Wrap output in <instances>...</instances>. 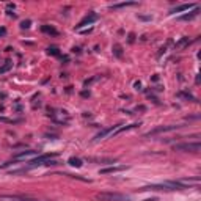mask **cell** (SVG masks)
Segmentation results:
<instances>
[{
	"instance_id": "6da1fadb",
	"label": "cell",
	"mask_w": 201,
	"mask_h": 201,
	"mask_svg": "<svg viewBox=\"0 0 201 201\" xmlns=\"http://www.w3.org/2000/svg\"><path fill=\"white\" fill-rule=\"evenodd\" d=\"M98 201H127V197L118 192H100L96 193Z\"/></svg>"
},
{
	"instance_id": "7a4b0ae2",
	"label": "cell",
	"mask_w": 201,
	"mask_h": 201,
	"mask_svg": "<svg viewBox=\"0 0 201 201\" xmlns=\"http://www.w3.org/2000/svg\"><path fill=\"white\" fill-rule=\"evenodd\" d=\"M200 149H201L200 142H189V143L175 145V151H184V153H198Z\"/></svg>"
},
{
	"instance_id": "3957f363",
	"label": "cell",
	"mask_w": 201,
	"mask_h": 201,
	"mask_svg": "<svg viewBox=\"0 0 201 201\" xmlns=\"http://www.w3.org/2000/svg\"><path fill=\"white\" fill-rule=\"evenodd\" d=\"M57 153H50V154H43V156H40V157H36V159H33V160H30L29 162V165L25 167L27 170H30V168H35V167H40V165H44L47 160H50L52 157H57Z\"/></svg>"
},
{
	"instance_id": "277c9868",
	"label": "cell",
	"mask_w": 201,
	"mask_h": 201,
	"mask_svg": "<svg viewBox=\"0 0 201 201\" xmlns=\"http://www.w3.org/2000/svg\"><path fill=\"white\" fill-rule=\"evenodd\" d=\"M179 124H171V126H159V127H156V129H153L151 132L146 134V137H151V135H157V134H162V132H170V131H175V129H179Z\"/></svg>"
},
{
	"instance_id": "5b68a950",
	"label": "cell",
	"mask_w": 201,
	"mask_h": 201,
	"mask_svg": "<svg viewBox=\"0 0 201 201\" xmlns=\"http://www.w3.org/2000/svg\"><path fill=\"white\" fill-rule=\"evenodd\" d=\"M0 201H36L25 195H0Z\"/></svg>"
},
{
	"instance_id": "8992f818",
	"label": "cell",
	"mask_w": 201,
	"mask_h": 201,
	"mask_svg": "<svg viewBox=\"0 0 201 201\" xmlns=\"http://www.w3.org/2000/svg\"><path fill=\"white\" fill-rule=\"evenodd\" d=\"M96 19H98V14L90 13V14H88V16H85V18H83V19L79 22V25H76V29H77V30H80L82 27H85L87 24H91V22H94Z\"/></svg>"
},
{
	"instance_id": "52a82bcc",
	"label": "cell",
	"mask_w": 201,
	"mask_h": 201,
	"mask_svg": "<svg viewBox=\"0 0 201 201\" xmlns=\"http://www.w3.org/2000/svg\"><path fill=\"white\" fill-rule=\"evenodd\" d=\"M127 167L124 165H116V167H109V168H102V170H99L100 175H112V173H118V171H123V170H126Z\"/></svg>"
},
{
	"instance_id": "ba28073f",
	"label": "cell",
	"mask_w": 201,
	"mask_h": 201,
	"mask_svg": "<svg viewBox=\"0 0 201 201\" xmlns=\"http://www.w3.org/2000/svg\"><path fill=\"white\" fill-rule=\"evenodd\" d=\"M118 126H113V127H109V129H104V131H100L96 137H94V140H100V138H104V137H107V135H112V132H113L115 129Z\"/></svg>"
},
{
	"instance_id": "9c48e42d",
	"label": "cell",
	"mask_w": 201,
	"mask_h": 201,
	"mask_svg": "<svg viewBox=\"0 0 201 201\" xmlns=\"http://www.w3.org/2000/svg\"><path fill=\"white\" fill-rule=\"evenodd\" d=\"M192 8H197V5L195 3H186V5H181V7H178L175 10H171V13H181V11H189Z\"/></svg>"
},
{
	"instance_id": "30bf717a",
	"label": "cell",
	"mask_w": 201,
	"mask_h": 201,
	"mask_svg": "<svg viewBox=\"0 0 201 201\" xmlns=\"http://www.w3.org/2000/svg\"><path fill=\"white\" fill-rule=\"evenodd\" d=\"M36 153L35 151H24V153H21L18 154L16 157L13 159V162H18V160H22V159H27V157H32V156H35Z\"/></svg>"
},
{
	"instance_id": "8fae6325",
	"label": "cell",
	"mask_w": 201,
	"mask_h": 201,
	"mask_svg": "<svg viewBox=\"0 0 201 201\" xmlns=\"http://www.w3.org/2000/svg\"><path fill=\"white\" fill-rule=\"evenodd\" d=\"M198 13H200V8L197 7V8H195V10L192 11V13H189V14H184V16H181L179 19H181V21H190V19H193V18H195V16H197Z\"/></svg>"
},
{
	"instance_id": "7c38bea8",
	"label": "cell",
	"mask_w": 201,
	"mask_h": 201,
	"mask_svg": "<svg viewBox=\"0 0 201 201\" xmlns=\"http://www.w3.org/2000/svg\"><path fill=\"white\" fill-rule=\"evenodd\" d=\"M132 5H135V2H121V3H113L112 5V10H118V8H126V7H132Z\"/></svg>"
},
{
	"instance_id": "4fadbf2b",
	"label": "cell",
	"mask_w": 201,
	"mask_h": 201,
	"mask_svg": "<svg viewBox=\"0 0 201 201\" xmlns=\"http://www.w3.org/2000/svg\"><path fill=\"white\" fill-rule=\"evenodd\" d=\"M68 164L72 165V167H76V168H80V167H82V160H80L79 157H71V159L68 160Z\"/></svg>"
},
{
	"instance_id": "5bb4252c",
	"label": "cell",
	"mask_w": 201,
	"mask_h": 201,
	"mask_svg": "<svg viewBox=\"0 0 201 201\" xmlns=\"http://www.w3.org/2000/svg\"><path fill=\"white\" fill-rule=\"evenodd\" d=\"M189 43H190V41H189V38H182V40L181 41H178L176 43V49H184V47H186V46H189Z\"/></svg>"
},
{
	"instance_id": "9a60e30c",
	"label": "cell",
	"mask_w": 201,
	"mask_h": 201,
	"mask_svg": "<svg viewBox=\"0 0 201 201\" xmlns=\"http://www.w3.org/2000/svg\"><path fill=\"white\" fill-rule=\"evenodd\" d=\"M11 66H13V63H11L10 60H7L3 66H0V74H5L7 71H10V69H11Z\"/></svg>"
},
{
	"instance_id": "2e32d148",
	"label": "cell",
	"mask_w": 201,
	"mask_h": 201,
	"mask_svg": "<svg viewBox=\"0 0 201 201\" xmlns=\"http://www.w3.org/2000/svg\"><path fill=\"white\" fill-rule=\"evenodd\" d=\"M41 30H43L44 33H50V35H58V32L55 30L54 27H49V25H43Z\"/></svg>"
},
{
	"instance_id": "e0dca14e",
	"label": "cell",
	"mask_w": 201,
	"mask_h": 201,
	"mask_svg": "<svg viewBox=\"0 0 201 201\" xmlns=\"http://www.w3.org/2000/svg\"><path fill=\"white\" fill-rule=\"evenodd\" d=\"M113 54H115V57H118V58L123 57V47L120 46V44H115L113 46Z\"/></svg>"
},
{
	"instance_id": "ac0fdd59",
	"label": "cell",
	"mask_w": 201,
	"mask_h": 201,
	"mask_svg": "<svg viewBox=\"0 0 201 201\" xmlns=\"http://www.w3.org/2000/svg\"><path fill=\"white\" fill-rule=\"evenodd\" d=\"M179 96H181V98H184V99H187V100H193V102H195V98L192 96V94H190V93L181 91V93H179Z\"/></svg>"
},
{
	"instance_id": "d6986e66",
	"label": "cell",
	"mask_w": 201,
	"mask_h": 201,
	"mask_svg": "<svg viewBox=\"0 0 201 201\" xmlns=\"http://www.w3.org/2000/svg\"><path fill=\"white\" fill-rule=\"evenodd\" d=\"M47 52H49L50 55H55V57H58V55H60V52H58V49H57V47H49Z\"/></svg>"
},
{
	"instance_id": "ffe728a7",
	"label": "cell",
	"mask_w": 201,
	"mask_h": 201,
	"mask_svg": "<svg viewBox=\"0 0 201 201\" xmlns=\"http://www.w3.org/2000/svg\"><path fill=\"white\" fill-rule=\"evenodd\" d=\"M30 24H32V22H30L29 19H27V21H24V22L21 24V29H29V27H30Z\"/></svg>"
},
{
	"instance_id": "44dd1931",
	"label": "cell",
	"mask_w": 201,
	"mask_h": 201,
	"mask_svg": "<svg viewBox=\"0 0 201 201\" xmlns=\"http://www.w3.org/2000/svg\"><path fill=\"white\" fill-rule=\"evenodd\" d=\"M7 8H8V11H10V10H14L16 7H14V3H8V5H7Z\"/></svg>"
},
{
	"instance_id": "7402d4cb",
	"label": "cell",
	"mask_w": 201,
	"mask_h": 201,
	"mask_svg": "<svg viewBox=\"0 0 201 201\" xmlns=\"http://www.w3.org/2000/svg\"><path fill=\"white\" fill-rule=\"evenodd\" d=\"M134 40H135V35L131 33V35H129V43H134Z\"/></svg>"
},
{
	"instance_id": "603a6c76",
	"label": "cell",
	"mask_w": 201,
	"mask_h": 201,
	"mask_svg": "<svg viewBox=\"0 0 201 201\" xmlns=\"http://www.w3.org/2000/svg\"><path fill=\"white\" fill-rule=\"evenodd\" d=\"M82 96L83 98H88V96H90V91H82Z\"/></svg>"
},
{
	"instance_id": "cb8c5ba5",
	"label": "cell",
	"mask_w": 201,
	"mask_h": 201,
	"mask_svg": "<svg viewBox=\"0 0 201 201\" xmlns=\"http://www.w3.org/2000/svg\"><path fill=\"white\" fill-rule=\"evenodd\" d=\"M5 33H7V30H5L3 27H2V29H0V36H2V35H5Z\"/></svg>"
},
{
	"instance_id": "d4e9b609",
	"label": "cell",
	"mask_w": 201,
	"mask_h": 201,
	"mask_svg": "<svg viewBox=\"0 0 201 201\" xmlns=\"http://www.w3.org/2000/svg\"><path fill=\"white\" fill-rule=\"evenodd\" d=\"M145 201H157V198H149V200H145Z\"/></svg>"
}]
</instances>
